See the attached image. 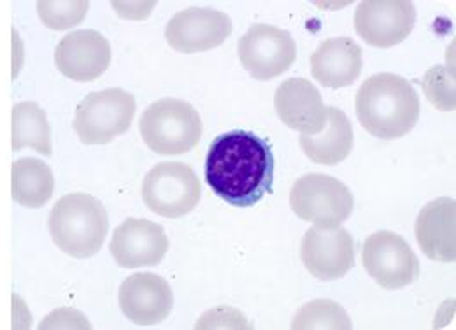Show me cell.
Instances as JSON below:
<instances>
[{
    "instance_id": "cell-1",
    "label": "cell",
    "mask_w": 456,
    "mask_h": 330,
    "mask_svg": "<svg viewBox=\"0 0 456 330\" xmlns=\"http://www.w3.org/2000/svg\"><path fill=\"white\" fill-rule=\"evenodd\" d=\"M274 153L267 139L249 130L218 136L206 157V181L233 208H251L273 194Z\"/></svg>"
},
{
    "instance_id": "cell-2",
    "label": "cell",
    "mask_w": 456,
    "mask_h": 330,
    "mask_svg": "<svg viewBox=\"0 0 456 330\" xmlns=\"http://www.w3.org/2000/svg\"><path fill=\"white\" fill-rule=\"evenodd\" d=\"M356 116L370 136L383 141L400 139L418 123L419 97L402 76L374 74L356 94Z\"/></svg>"
},
{
    "instance_id": "cell-3",
    "label": "cell",
    "mask_w": 456,
    "mask_h": 330,
    "mask_svg": "<svg viewBox=\"0 0 456 330\" xmlns=\"http://www.w3.org/2000/svg\"><path fill=\"white\" fill-rule=\"evenodd\" d=\"M48 227L58 250L74 259H88L104 246L110 220L99 199L76 192L57 201Z\"/></svg>"
},
{
    "instance_id": "cell-4",
    "label": "cell",
    "mask_w": 456,
    "mask_h": 330,
    "mask_svg": "<svg viewBox=\"0 0 456 330\" xmlns=\"http://www.w3.org/2000/svg\"><path fill=\"white\" fill-rule=\"evenodd\" d=\"M139 132L151 152L175 157L199 144L204 127L199 111L191 104L181 99H160L142 112Z\"/></svg>"
},
{
    "instance_id": "cell-5",
    "label": "cell",
    "mask_w": 456,
    "mask_h": 330,
    "mask_svg": "<svg viewBox=\"0 0 456 330\" xmlns=\"http://www.w3.org/2000/svg\"><path fill=\"white\" fill-rule=\"evenodd\" d=\"M135 99L121 88L88 94L77 106L74 130L85 144H108L125 134L135 114Z\"/></svg>"
},
{
    "instance_id": "cell-6",
    "label": "cell",
    "mask_w": 456,
    "mask_h": 330,
    "mask_svg": "<svg viewBox=\"0 0 456 330\" xmlns=\"http://www.w3.org/2000/svg\"><path fill=\"white\" fill-rule=\"evenodd\" d=\"M293 213L320 227H338L353 213L351 190L332 176L311 172L297 179L289 192Z\"/></svg>"
},
{
    "instance_id": "cell-7",
    "label": "cell",
    "mask_w": 456,
    "mask_h": 330,
    "mask_svg": "<svg viewBox=\"0 0 456 330\" xmlns=\"http://www.w3.org/2000/svg\"><path fill=\"white\" fill-rule=\"evenodd\" d=\"M200 195V179L188 164H157L142 181V201L146 208L166 219H181L191 213Z\"/></svg>"
},
{
    "instance_id": "cell-8",
    "label": "cell",
    "mask_w": 456,
    "mask_h": 330,
    "mask_svg": "<svg viewBox=\"0 0 456 330\" xmlns=\"http://www.w3.org/2000/svg\"><path fill=\"white\" fill-rule=\"evenodd\" d=\"M237 54L253 79L269 81L289 70L297 58V45L289 32L256 23L239 39Z\"/></svg>"
},
{
    "instance_id": "cell-9",
    "label": "cell",
    "mask_w": 456,
    "mask_h": 330,
    "mask_svg": "<svg viewBox=\"0 0 456 330\" xmlns=\"http://www.w3.org/2000/svg\"><path fill=\"white\" fill-rule=\"evenodd\" d=\"M363 268L385 290H400L419 276V262L407 241L390 230L367 237L362 252Z\"/></svg>"
},
{
    "instance_id": "cell-10",
    "label": "cell",
    "mask_w": 456,
    "mask_h": 330,
    "mask_svg": "<svg viewBox=\"0 0 456 330\" xmlns=\"http://www.w3.org/2000/svg\"><path fill=\"white\" fill-rule=\"evenodd\" d=\"M300 257L309 275L320 281H336L354 266V243L341 225H314L302 237Z\"/></svg>"
},
{
    "instance_id": "cell-11",
    "label": "cell",
    "mask_w": 456,
    "mask_h": 330,
    "mask_svg": "<svg viewBox=\"0 0 456 330\" xmlns=\"http://www.w3.org/2000/svg\"><path fill=\"white\" fill-rule=\"evenodd\" d=\"M416 23V9L407 0H367L354 12L356 34L374 48H394L403 43Z\"/></svg>"
},
{
    "instance_id": "cell-12",
    "label": "cell",
    "mask_w": 456,
    "mask_h": 330,
    "mask_svg": "<svg viewBox=\"0 0 456 330\" xmlns=\"http://www.w3.org/2000/svg\"><path fill=\"white\" fill-rule=\"evenodd\" d=\"M232 34L225 12L208 7H190L174 14L166 27V39L179 54H200L222 46Z\"/></svg>"
},
{
    "instance_id": "cell-13",
    "label": "cell",
    "mask_w": 456,
    "mask_h": 330,
    "mask_svg": "<svg viewBox=\"0 0 456 330\" xmlns=\"http://www.w3.org/2000/svg\"><path fill=\"white\" fill-rule=\"evenodd\" d=\"M110 250L119 268H153L167 255L169 237L164 227L155 221L126 219L116 227Z\"/></svg>"
},
{
    "instance_id": "cell-14",
    "label": "cell",
    "mask_w": 456,
    "mask_h": 330,
    "mask_svg": "<svg viewBox=\"0 0 456 330\" xmlns=\"http://www.w3.org/2000/svg\"><path fill=\"white\" fill-rule=\"evenodd\" d=\"M123 315L135 326H157L172 311L171 285L162 276L137 273L128 276L118 293Z\"/></svg>"
},
{
    "instance_id": "cell-15",
    "label": "cell",
    "mask_w": 456,
    "mask_h": 330,
    "mask_svg": "<svg viewBox=\"0 0 456 330\" xmlns=\"http://www.w3.org/2000/svg\"><path fill=\"white\" fill-rule=\"evenodd\" d=\"M111 45L97 30H76L58 43L57 69L69 79L90 83L101 78L111 63Z\"/></svg>"
},
{
    "instance_id": "cell-16",
    "label": "cell",
    "mask_w": 456,
    "mask_h": 330,
    "mask_svg": "<svg viewBox=\"0 0 456 330\" xmlns=\"http://www.w3.org/2000/svg\"><path fill=\"white\" fill-rule=\"evenodd\" d=\"M274 108L286 127L302 136L320 134L329 120V108L318 88L304 78L283 81L274 95Z\"/></svg>"
},
{
    "instance_id": "cell-17",
    "label": "cell",
    "mask_w": 456,
    "mask_h": 330,
    "mask_svg": "<svg viewBox=\"0 0 456 330\" xmlns=\"http://www.w3.org/2000/svg\"><path fill=\"white\" fill-rule=\"evenodd\" d=\"M416 241L423 253L443 264L456 259V202L441 197L428 202L416 219Z\"/></svg>"
},
{
    "instance_id": "cell-18",
    "label": "cell",
    "mask_w": 456,
    "mask_h": 330,
    "mask_svg": "<svg viewBox=\"0 0 456 330\" xmlns=\"http://www.w3.org/2000/svg\"><path fill=\"white\" fill-rule=\"evenodd\" d=\"M362 67V48L349 37L327 39L311 56V74L327 88L353 85L360 78Z\"/></svg>"
},
{
    "instance_id": "cell-19",
    "label": "cell",
    "mask_w": 456,
    "mask_h": 330,
    "mask_svg": "<svg viewBox=\"0 0 456 330\" xmlns=\"http://www.w3.org/2000/svg\"><path fill=\"white\" fill-rule=\"evenodd\" d=\"M300 148L314 164H341L353 150V127L349 118L338 108H329L325 128L316 136H300Z\"/></svg>"
},
{
    "instance_id": "cell-20",
    "label": "cell",
    "mask_w": 456,
    "mask_h": 330,
    "mask_svg": "<svg viewBox=\"0 0 456 330\" xmlns=\"http://www.w3.org/2000/svg\"><path fill=\"white\" fill-rule=\"evenodd\" d=\"M55 190L50 165L39 159H20L11 167V197L25 208H43Z\"/></svg>"
},
{
    "instance_id": "cell-21",
    "label": "cell",
    "mask_w": 456,
    "mask_h": 330,
    "mask_svg": "<svg viewBox=\"0 0 456 330\" xmlns=\"http://www.w3.org/2000/svg\"><path fill=\"white\" fill-rule=\"evenodd\" d=\"M11 148L20 152L32 148L37 153L52 155V128L46 111L36 103H20L11 111Z\"/></svg>"
},
{
    "instance_id": "cell-22",
    "label": "cell",
    "mask_w": 456,
    "mask_h": 330,
    "mask_svg": "<svg viewBox=\"0 0 456 330\" xmlns=\"http://www.w3.org/2000/svg\"><path fill=\"white\" fill-rule=\"evenodd\" d=\"M291 329H353V324L341 304L329 299H316L300 308L295 315Z\"/></svg>"
},
{
    "instance_id": "cell-23",
    "label": "cell",
    "mask_w": 456,
    "mask_h": 330,
    "mask_svg": "<svg viewBox=\"0 0 456 330\" xmlns=\"http://www.w3.org/2000/svg\"><path fill=\"white\" fill-rule=\"evenodd\" d=\"M90 9V2H37V14L50 30H69L79 25Z\"/></svg>"
},
{
    "instance_id": "cell-24",
    "label": "cell",
    "mask_w": 456,
    "mask_h": 330,
    "mask_svg": "<svg viewBox=\"0 0 456 330\" xmlns=\"http://www.w3.org/2000/svg\"><path fill=\"white\" fill-rule=\"evenodd\" d=\"M423 90L439 111L455 110V74L446 67H434L425 74Z\"/></svg>"
}]
</instances>
